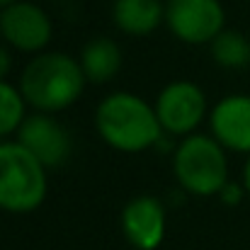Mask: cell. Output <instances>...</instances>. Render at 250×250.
<instances>
[{
    "label": "cell",
    "instance_id": "obj_14",
    "mask_svg": "<svg viewBox=\"0 0 250 250\" xmlns=\"http://www.w3.org/2000/svg\"><path fill=\"white\" fill-rule=\"evenodd\" d=\"M27 102L17 85L0 78V141L17 134L27 117Z\"/></svg>",
    "mask_w": 250,
    "mask_h": 250
},
{
    "label": "cell",
    "instance_id": "obj_4",
    "mask_svg": "<svg viewBox=\"0 0 250 250\" xmlns=\"http://www.w3.org/2000/svg\"><path fill=\"white\" fill-rule=\"evenodd\" d=\"M49 167L17 139L0 141V209L29 214L39 209L49 192Z\"/></svg>",
    "mask_w": 250,
    "mask_h": 250
},
{
    "label": "cell",
    "instance_id": "obj_9",
    "mask_svg": "<svg viewBox=\"0 0 250 250\" xmlns=\"http://www.w3.org/2000/svg\"><path fill=\"white\" fill-rule=\"evenodd\" d=\"M122 233L136 250H156L166 241L167 216L158 197L139 194L126 202L119 216Z\"/></svg>",
    "mask_w": 250,
    "mask_h": 250
},
{
    "label": "cell",
    "instance_id": "obj_2",
    "mask_svg": "<svg viewBox=\"0 0 250 250\" xmlns=\"http://www.w3.org/2000/svg\"><path fill=\"white\" fill-rule=\"evenodd\" d=\"M95 131L100 139L122 153H141L161 144L166 134L156 107L134 92L119 90L100 100L95 109Z\"/></svg>",
    "mask_w": 250,
    "mask_h": 250
},
{
    "label": "cell",
    "instance_id": "obj_5",
    "mask_svg": "<svg viewBox=\"0 0 250 250\" xmlns=\"http://www.w3.org/2000/svg\"><path fill=\"white\" fill-rule=\"evenodd\" d=\"M156 114L167 136L185 139L194 134L204 119H209V104L204 90L192 81H172L167 83L156 102Z\"/></svg>",
    "mask_w": 250,
    "mask_h": 250
},
{
    "label": "cell",
    "instance_id": "obj_15",
    "mask_svg": "<svg viewBox=\"0 0 250 250\" xmlns=\"http://www.w3.org/2000/svg\"><path fill=\"white\" fill-rule=\"evenodd\" d=\"M243 197H246V187H243V182H241V185L229 182V185L221 189V194H219V199L226 202V204H238Z\"/></svg>",
    "mask_w": 250,
    "mask_h": 250
},
{
    "label": "cell",
    "instance_id": "obj_1",
    "mask_svg": "<svg viewBox=\"0 0 250 250\" xmlns=\"http://www.w3.org/2000/svg\"><path fill=\"white\" fill-rule=\"evenodd\" d=\"M83 66L78 59L63 51H42L34 54L22 68L17 87L24 102L34 112H63L81 100L85 90Z\"/></svg>",
    "mask_w": 250,
    "mask_h": 250
},
{
    "label": "cell",
    "instance_id": "obj_10",
    "mask_svg": "<svg viewBox=\"0 0 250 250\" xmlns=\"http://www.w3.org/2000/svg\"><path fill=\"white\" fill-rule=\"evenodd\" d=\"M209 134L226 151L250 156V95L221 97L209 109Z\"/></svg>",
    "mask_w": 250,
    "mask_h": 250
},
{
    "label": "cell",
    "instance_id": "obj_3",
    "mask_svg": "<svg viewBox=\"0 0 250 250\" xmlns=\"http://www.w3.org/2000/svg\"><path fill=\"white\" fill-rule=\"evenodd\" d=\"M229 151L211 134H189L172 151V175L194 197H219L229 180Z\"/></svg>",
    "mask_w": 250,
    "mask_h": 250
},
{
    "label": "cell",
    "instance_id": "obj_8",
    "mask_svg": "<svg viewBox=\"0 0 250 250\" xmlns=\"http://www.w3.org/2000/svg\"><path fill=\"white\" fill-rule=\"evenodd\" d=\"M15 139L34 153L46 167L63 166L73 151V139L68 129L49 112H32L24 117Z\"/></svg>",
    "mask_w": 250,
    "mask_h": 250
},
{
    "label": "cell",
    "instance_id": "obj_7",
    "mask_svg": "<svg viewBox=\"0 0 250 250\" xmlns=\"http://www.w3.org/2000/svg\"><path fill=\"white\" fill-rule=\"evenodd\" d=\"M0 37L12 51L42 54L54 39V22L42 5L15 0L0 10Z\"/></svg>",
    "mask_w": 250,
    "mask_h": 250
},
{
    "label": "cell",
    "instance_id": "obj_6",
    "mask_svg": "<svg viewBox=\"0 0 250 250\" xmlns=\"http://www.w3.org/2000/svg\"><path fill=\"white\" fill-rule=\"evenodd\" d=\"M166 27L175 39L189 46L211 44L226 29L221 0H166Z\"/></svg>",
    "mask_w": 250,
    "mask_h": 250
},
{
    "label": "cell",
    "instance_id": "obj_17",
    "mask_svg": "<svg viewBox=\"0 0 250 250\" xmlns=\"http://www.w3.org/2000/svg\"><path fill=\"white\" fill-rule=\"evenodd\" d=\"M243 187H246V194L250 197V156L246 161V166H243Z\"/></svg>",
    "mask_w": 250,
    "mask_h": 250
},
{
    "label": "cell",
    "instance_id": "obj_12",
    "mask_svg": "<svg viewBox=\"0 0 250 250\" xmlns=\"http://www.w3.org/2000/svg\"><path fill=\"white\" fill-rule=\"evenodd\" d=\"M78 61L83 66L87 83L102 85L117 78V73L124 63V56H122L119 44L112 37H92L90 42L83 44Z\"/></svg>",
    "mask_w": 250,
    "mask_h": 250
},
{
    "label": "cell",
    "instance_id": "obj_13",
    "mask_svg": "<svg viewBox=\"0 0 250 250\" xmlns=\"http://www.w3.org/2000/svg\"><path fill=\"white\" fill-rule=\"evenodd\" d=\"M211 59L216 66L229 71H241L250 66V39L238 29H224L216 34V39L209 44Z\"/></svg>",
    "mask_w": 250,
    "mask_h": 250
},
{
    "label": "cell",
    "instance_id": "obj_18",
    "mask_svg": "<svg viewBox=\"0 0 250 250\" xmlns=\"http://www.w3.org/2000/svg\"><path fill=\"white\" fill-rule=\"evenodd\" d=\"M12 2H15V0H0V10H2V7H7V5H12Z\"/></svg>",
    "mask_w": 250,
    "mask_h": 250
},
{
    "label": "cell",
    "instance_id": "obj_16",
    "mask_svg": "<svg viewBox=\"0 0 250 250\" xmlns=\"http://www.w3.org/2000/svg\"><path fill=\"white\" fill-rule=\"evenodd\" d=\"M12 71V49L5 44H0V78H7V73Z\"/></svg>",
    "mask_w": 250,
    "mask_h": 250
},
{
    "label": "cell",
    "instance_id": "obj_11",
    "mask_svg": "<svg viewBox=\"0 0 250 250\" xmlns=\"http://www.w3.org/2000/svg\"><path fill=\"white\" fill-rule=\"evenodd\" d=\"M112 22L122 34L151 37L166 24V0H114Z\"/></svg>",
    "mask_w": 250,
    "mask_h": 250
}]
</instances>
